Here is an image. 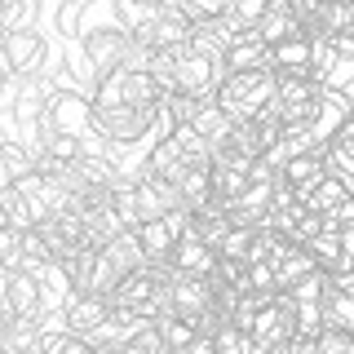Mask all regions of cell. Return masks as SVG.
Instances as JSON below:
<instances>
[{
	"instance_id": "obj_4",
	"label": "cell",
	"mask_w": 354,
	"mask_h": 354,
	"mask_svg": "<svg viewBox=\"0 0 354 354\" xmlns=\"http://www.w3.org/2000/svg\"><path fill=\"white\" fill-rule=\"evenodd\" d=\"M129 49H133V31L124 22H106V27H93L80 36V53H84V66L93 80H102L111 71H124Z\"/></svg>"
},
{
	"instance_id": "obj_32",
	"label": "cell",
	"mask_w": 354,
	"mask_h": 354,
	"mask_svg": "<svg viewBox=\"0 0 354 354\" xmlns=\"http://www.w3.org/2000/svg\"><path fill=\"white\" fill-rule=\"evenodd\" d=\"M341 243H346V266H354V226H341Z\"/></svg>"
},
{
	"instance_id": "obj_33",
	"label": "cell",
	"mask_w": 354,
	"mask_h": 354,
	"mask_svg": "<svg viewBox=\"0 0 354 354\" xmlns=\"http://www.w3.org/2000/svg\"><path fill=\"white\" fill-rule=\"evenodd\" d=\"M199 9H204V14H226L230 9V0H195Z\"/></svg>"
},
{
	"instance_id": "obj_18",
	"label": "cell",
	"mask_w": 354,
	"mask_h": 354,
	"mask_svg": "<svg viewBox=\"0 0 354 354\" xmlns=\"http://www.w3.org/2000/svg\"><path fill=\"white\" fill-rule=\"evenodd\" d=\"M306 248L315 252V266H319V270H328V274L346 270V243H341V226H328L324 235L310 239Z\"/></svg>"
},
{
	"instance_id": "obj_30",
	"label": "cell",
	"mask_w": 354,
	"mask_h": 354,
	"mask_svg": "<svg viewBox=\"0 0 354 354\" xmlns=\"http://www.w3.org/2000/svg\"><path fill=\"white\" fill-rule=\"evenodd\" d=\"M80 9L84 5H75V0H62V9H58V31L62 36H80Z\"/></svg>"
},
{
	"instance_id": "obj_20",
	"label": "cell",
	"mask_w": 354,
	"mask_h": 354,
	"mask_svg": "<svg viewBox=\"0 0 354 354\" xmlns=\"http://www.w3.org/2000/svg\"><path fill=\"white\" fill-rule=\"evenodd\" d=\"M124 80V102L129 106H164V88L155 84L151 71H120Z\"/></svg>"
},
{
	"instance_id": "obj_34",
	"label": "cell",
	"mask_w": 354,
	"mask_h": 354,
	"mask_svg": "<svg viewBox=\"0 0 354 354\" xmlns=\"http://www.w3.org/2000/svg\"><path fill=\"white\" fill-rule=\"evenodd\" d=\"M9 84H14V71H9V62H5V49H0V93H9Z\"/></svg>"
},
{
	"instance_id": "obj_28",
	"label": "cell",
	"mask_w": 354,
	"mask_h": 354,
	"mask_svg": "<svg viewBox=\"0 0 354 354\" xmlns=\"http://www.w3.org/2000/svg\"><path fill=\"white\" fill-rule=\"evenodd\" d=\"M266 9H270V0H230L226 14L235 18L243 31H257V22L266 18Z\"/></svg>"
},
{
	"instance_id": "obj_8",
	"label": "cell",
	"mask_w": 354,
	"mask_h": 354,
	"mask_svg": "<svg viewBox=\"0 0 354 354\" xmlns=\"http://www.w3.org/2000/svg\"><path fill=\"white\" fill-rule=\"evenodd\" d=\"M62 324L71 328V332H97L111 319V297H102V292H71V301H66L62 310Z\"/></svg>"
},
{
	"instance_id": "obj_27",
	"label": "cell",
	"mask_w": 354,
	"mask_h": 354,
	"mask_svg": "<svg viewBox=\"0 0 354 354\" xmlns=\"http://www.w3.org/2000/svg\"><path fill=\"white\" fill-rule=\"evenodd\" d=\"M315 354H354V332L328 324V328L315 337Z\"/></svg>"
},
{
	"instance_id": "obj_6",
	"label": "cell",
	"mask_w": 354,
	"mask_h": 354,
	"mask_svg": "<svg viewBox=\"0 0 354 354\" xmlns=\"http://www.w3.org/2000/svg\"><path fill=\"white\" fill-rule=\"evenodd\" d=\"M221 80H226V58H208L191 44H177V93L213 97Z\"/></svg>"
},
{
	"instance_id": "obj_29",
	"label": "cell",
	"mask_w": 354,
	"mask_h": 354,
	"mask_svg": "<svg viewBox=\"0 0 354 354\" xmlns=\"http://www.w3.org/2000/svg\"><path fill=\"white\" fill-rule=\"evenodd\" d=\"M248 288H261V292H274V288H279V274H274V261H248Z\"/></svg>"
},
{
	"instance_id": "obj_21",
	"label": "cell",
	"mask_w": 354,
	"mask_h": 354,
	"mask_svg": "<svg viewBox=\"0 0 354 354\" xmlns=\"http://www.w3.org/2000/svg\"><path fill=\"white\" fill-rule=\"evenodd\" d=\"M248 191V169H235V164H213V199L230 204Z\"/></svg>"
},
{
	"instance_id": "obj_14",
	"label": "cell",
	"mask_w": 354,
	"mask_h": 354,
	"mask_svg": "<svg viewBox=\"0 0 354 354\" xmlns=\"http://www.w3.org/2000/svg\"><path fill=\"white\" fill-rule=\"evenodd\" d=\"M191 124L199 129V138H208V142H213V151H217V147H226V138H230V129H235V120L226 115V106H221L217 97H208V102L195 111Z\"/></svg>"
},
{
	"instance_id": "obj_11",
	"label": "cell",
	"mask_w": 354,
	"mask_h": 354,
	"mask_svg": "<svg viewBox=\"0 0 354 354\" xmlns=\"http://www.w3.org/2000/svg\"><path fill=\"white\" fill-rule=\"evenodd\" d=\"M173 266L177 270H191V274H213L217 270V248L204 243L199 235H182L173 248Z\"/></svg>"
},
{
	"instance_id": "obj_5",
	"label": "cell",
	"mask_w": 354,
	"mask_h": 354,
	"mask_svg": "<svg viewBox=\"0 0 354 354\" xmlns=\"http://www.w3.org/2000/svg\"><path fill=\"white\" fill-rule=\"evenodd\" d=\"M40 124L53 129V133H75V138H84V133L93 129V97L80 93V88H53L49 102H44Z\"/></svg>"
},
{
	"instance_id": "obj_19",
	"label": "cell",
	"mask_w": 354,
	"mask_h": 354,
	"mask_svg": "<svg viewBox=\"0 0 354 354\" xmlns=\"http://www.w3.org/2000/svg\"><path fill=\"white\" fill-rule=\"evenodd\" d=\"M270 66H274V71H297V66H315V40H306V36L279 40V44L270 49Z\"/></svg>"
},
{
	"instance_id": "obj_36",
	"label": "cell",
	"mask_w": 354,
	"mask_h": 354,
	"mask_svg": "<svg viewBox=\"0 0 354 354\" xmlns=\"http://www.w3.org/2000/svg\"><path fill=\"white\" fill-rule=\"evenodd\" d=\"M142 5H160V0H142Z\"/></svg>"
},
{
	"instance_id": "obj_22",
	"label": "cell",
	"mask_w": 354,
	"mask_h": 354,
	"mask_svg": "<svg viewBox=\"0 0 354 354\" xmlns=\"http://www.w3.org/2000/svg\"><path fill=\"white\" fill-rule=\"evenodd\" d=\"M213 346H217V354H257V341H252V332L243 328V324H221L217 332H213Z\"/></svg>"
},
{
	"instance_id": "obj_35",
	"label": "cell",
	"mask_w": 354,
	"mask_h": 354,
	"mask_svg": "<svg viewBox=\"0 0 354 354\" xmlns=\"http://www.w3.org/2000/svg\"><path fill=\"white\" fill-rule=\"evenodd\" d=\"M5 186H14V173H9V164H5V155H0V191Z\"/></svg>"
},
{
	"instance_id": "obj_31",
	"label": "cell",
	"mask_w": 354,
	"mask_h": 354,
	"mask_svg": "<svg viewBox=\"0 0 354 354\" xmlns=\"http://www.w3.org/2000/svg\"><path fill=\"white\" fill-rule=\"evenodd\" d=\"M328 217H332V226H354V195H346Z\"/></svg>"
},
{
	"instance_id": "obj_26",
	"label": "cell",
	"mask_w": 354,
	"mask_h": 354,
	"mask_svg": "<svg viewBox=\"0 0 354 354\" xmlns=\"http://www.w3.org/2000/svg\"><path fill=\"white\" fill-rule=\"evenodd\" d=\"M328 288H332V274L328 270H310V274H301V279L288 288V292H292L297 301H324Z\"/></svg>"
},
{
	"instance_id": "obj_1",
	"label": "cell",
	"mask_w": 354,
	"mask_h": 354,
	"mask_svg": "<svg viewBox=\"0 0 354 354\" xmlns=\"http://www.w3.org/2000/svg\"><path fill=\"white\" fill-rule=\"evenodd\" d=\"M279 93V71L274 66H257V71H226V80L217 84V102L226 106V115L243 124V120H257L266 106Z\"/></svg>"
},
{
	"instance_id": "obj_3",
	"label": "cell",
	"mask_w": 354,
	"mask_h": 354,
	"mask_svg": "<svg viewBox=\"0 0 354 354\" xmlns=\"http://www.w3.org/2000/svg\"><path fill=\"white\" fill-rule=\"evenodd\" d=\"M195 14L186 0H160V5L147 9L142 27H133V40L147 44V49H177V44L191 40V27H195Z\"/></svg>"
},
{
	"instance_id": "obj_2",
	"label": "cell",
	"mask_w": 354,
	"mask_h": 354,
	"mask_svg": "<svg viewBox=\"0 0 354 354\" xmlns=\"http://www.w3.org/2000/svg\"><path fill=\"white\" fill-rule=\"evenodd\" d=\"M164 120V106H129V102H115V106H93V129L102 133L111 147L120 151H133L160 129Z\"/></svg>"
},
{
	"instance_id": "obj_37",
	"label": "cell",
	"mask_w": 354,
	"mask_h": 354,
	"mask_svg": "<svg viewBox=\"0 0 354 354\" xmlns=\"http://www.w3.org/2000/svg\"><path fill=\"white\" fill-rule=\"evenodd\" d=\"M350 195H354V177H350Z\"/></svg>"
},
{
	"instance_id": "obj_23",
	"label": "cell",
	"mask_w": 354,
	"mask_h": 354,
	"mask_svg": "<svg viewBox=\"0 0 354 354\" xmlns=\"http://www.w3.org/2000/svg\"><path fill=\"white\" fill-rule=\"evenodd\" d=\"M324 155H328V169L337 177H354V138L350 133H332V138L324 142Z\"/></svg>"
},
{
	"instance_id": "obj_16",
	"label": "cell",
	"mask_w": 354,
	"mask_h": 354,
	"mask_svg": "<svg viewBox=\"0 0 354 354\" xmlns=\"http://www.w3.org/2000/svg\"><path fill=\"white\" fill-rule=\"evenodd\" d=\"M138 239H142V248H147V257H151V261L173 257V248H177V230L169 226V217H151V221H142V226H138Z\"/></svg>"
},
{
	"instance_id": "obj_25",
	"label": "cell",
	"mask_w": 354,
	"mask_h": 354,
	"mask_svg": "<svg viewBox=\"0 0 354 354\" xmlns=\"http://www.w3.org/2000/svg\"><path fill=\"white\" fill-rule=\"evenodd\" d=\"M252 235H257V226H235V221H230V230L217 239V252H221V257H243V261H248Z\"/></svg>"
},
{
	"instance_id": "obj_9",
	"label": "cell",
	"mask_w": 354,
	"mask_h": 354,
	"mask_svg": "<svg viewBox=\"0 0 354 354\" xmlns=\"http://www.w3.org/2000/svg\"><path fill=\"white\" fill-rule=\"evenodd\" d=\"M324 173H332L324 147H315V151H292V155H283V164H279V177H283V182H292L297 191L315 186Z\"/></svg>"
},
{
	"instance_id": "obj_17",
	"label": "cell",
	"mask_w": 354,
	"mask_h": 354,
	"mask_svg": "<svg viewBox=\"0 0 354 354\" xmlns=\"http://www.w3.org/2000/svg\"><path fill=\"white\" fill-rule=\"evenodd\" d=\"M257 36L270 44H279V40H292V36H306V27H301V18L292 14V9H266V18L257 22ZM310 40V36H306Z\"/></svg>"
},
{
	"instance_id": "obj_15",
	"label": "cell",
	"mask_w": 354,
	"mask_h": 354,
	"mask_svg": "<svg viewBox=\"0 0 354 354\" xmlns=\"http://www.w3.org/2000/svg\"><path fill=\"white\" fill-rule=\"evenodd\" d=\"M346 195H350V182H346V177L324 173L315 186H306V191H301V204L306 208H319V213H332V208H337Z\"/></svg>"
},
{
	"instance_id": "obj_24",
	"label": "cell",
	"mask_w": 354,
	"mask_h": 354,
	"mask_svg": "<svg viewBox=\"0 0 354 354\" xmlns=\"http://www.w3.org/2000/svg\"><path fill=\"white\" fill-rule=\"evenodd\" d=\"M310 270H319V266H315V252H310L306 243L292 252V257H283L279 266H274V274H279V288H292V283L301 279V274H310Z\"/></svg>"
},
{
	"instance_id": "obj_12",
	"label": "cell",
	"mask_w": 354,
	"mask_h": 354,
	"mask_svg": "<svg viewBox=\"0 0 354 354\" xmlns=\"http://www.w3.org/2000/svg\"><path fill=\"white\" fill-rule=\"evenodd\" d=\"M102 252H106V257L115 261L124 274H133V270H147V266H151L147 248H142V239H138V230H129V226L120 230L115 239H106V243H102Z\"/></svg>"
},
{
	"instance_id": "obj_38",
	"label": "cell",
	"mask_w": 354,
	"mask_h": 354,
	"mask_svg": "<svg viewBox=\"0 0 354 354\" xmlns=\"http://www.w3.org/2000/svg\"><path fill=\"white\" fill-rule=\"evenodd\" d=\"M0 142H5V133H0Z\"/></svg>"
},
{
	"instance_id": "obj_10",
	"label": "cell",
	"mask_w": 354,
	"mask_h": 354,
	"mask_svg": "<svg viewBox=\"0 0 354 354\" xmlns=\"http://www.w3.org/2000/svg\"><path fill=\"white\" fill-rule=\"evenodd\" d=\"M9 310L22 319H44L49 310H44V288L36 274L27 270H9Z\"/></svg>"
},
{
	"instance_id": "obj_13",
	"label": "cell",
	"mask_w": 354,
	"mask_h": 354,
	"mask_svg": "<svg viewBox=\"0 0 354 354\" xmlns=\"http://www.w3.org/2000/svg\"><path fill=\"white\" fill-rule=\"evenodd\" d=\"M257 66H270V44L257 31H248L226 49V71H257Z\"/></svg>"
},
{
	"instance_id": "obj_7",
	"label": "cell",
	"mask_w": 354,
	"mask_h": 354,
	"mask_svg": "<svg viewBox=\"0 0 354 354\" xmlns=\"http://www.w3.org/2000/svg\"><path fill=\"white\" fill-rule=\"evenodd\" d=\"M5 62L14 75H31V71H44L49 62V40L40 36V27H18V31H5Z\"/></svg>"
}]
</instances>
